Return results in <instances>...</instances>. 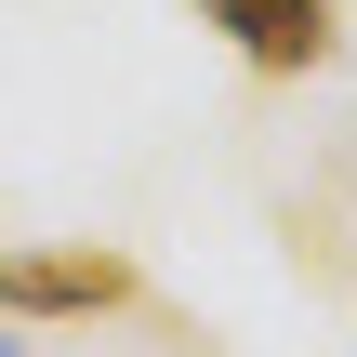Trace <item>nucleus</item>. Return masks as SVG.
Wrapping results in <instances>:
<instances>
[{
	"mask_svg": "<svg viewBox=\"0 0 357 357\" xmlns=\"http://www.w3.org/2000/svg\"><path fill=\"white\" fill-rule=\"evenodd\" d=\"M132 278L106 265V252H0V305L13 318H93V305H119Z\"/></svg>",
	"mask_w": 357,
	"mask_h": 357,
	"instance_id": "nucleus-1",
	"label": "nucleus"
},
{
	"mask_svg": "<svg viewBox=\"0 0 357 357\" xmlns=\"http://www.w3.org/2000/svg\"><path fill=\"white\" fill-rule=\"evenodd\" d=\"M212 26H225L265 79H291V66L331 53V0H212Z\"/></svg>",
	"mask_w": 357,
	"mask_h": 357,
	"instance_id": "nucleus-2",
	"label": "nucleus"
},
{
	"mask_svg": "<svg viewBox=\"0 0 357 357\" xmlns=\"http://www.w3.org/2000/svg\"><path fill=\"white\" fill-rule=\"evenodd\" d=\"M0 357H26V344H0Z\"/></svg>",
	"mask_w": 357,
	"mask_h": 357,
	"instance_id": "nucleus-3",
	"label": "nucleus"
}]
</instances>
